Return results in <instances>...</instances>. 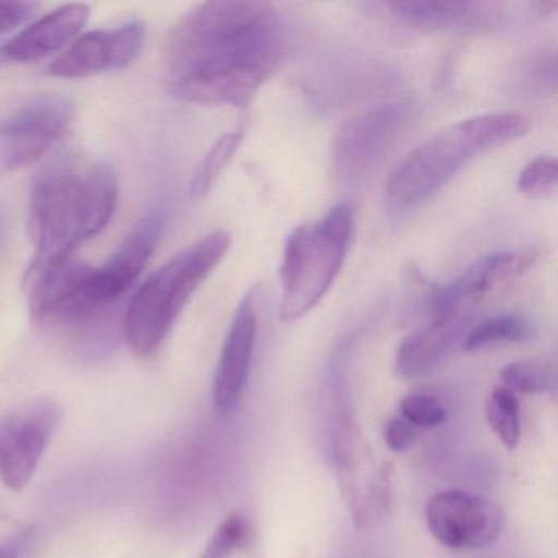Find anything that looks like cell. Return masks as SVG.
Listing matches in <instances>:
<instances>
[{"label": "cell", "instance_id": "obj_1", "mask_svg": "<svg viewBox=\"0 0 558 558\" xmlns=\"http://www.w3.org/2000/svg\"><path fill=\"white\" fill-rule=\"evenodd\" d=\"M286 40L279 12L267 2H205L166 40L171 94L184 102L246 107L276 73Z\"/></svg>", "mask_w": 558, "mask_h": 558}, {"label": "cell", "instance_id": "obj_2", "mask_svg": "<svg viewBox=\"0 0 558 558\" xmlns=\"http://www.w3.org/2000/svg\"><path fill=\"white\" fill-rule=\"evenodd\" d=\"M119 204V179L107 162L80 166L54 159L35 175L31 191V266L71 259L84 241L102 233Z\"/></svg>", "mask_w": 558, "mask_h": 558}, {"label": "cell", "instance_id": "obj_3", "mask_svg": "<svg viewBox=\"0 0 558 558\" xmlns=\"http://www.w3.org/2000/svg\"><path fill=\"white\" fill-rule=\"evenodd\" d=\"M527 133V120L515 112L483 113L439 130L391 172L385 189L387 207L393 214L421 207L473 159Z\"/></svg>", "mask_w": 558, "mask_h": 558}, {"label": "cell", "instance_id": "obj_4", "mask_svg": "<svg viewBox=\"0 0 558 558\" xmlns=\"http://www.w3.org/2000/svg\"><path fill=\"white\" fill-rule=\"evenodd\" d=\"M230 243L227 231L205 234L136 289L122 322L123 338L136 357L148 359L159 351L189 300L227 256Z\"/></svg>", "mask_w": 558, "mask_h": 558}, {"label": "cell", "instance_id": "obj_5", "mask_svg": "<svg viewBox=\"0 0 558 558\" xmlns=\"http://www.w3.org/2000/svg\"><path fill=\"white\" fill-rule=\"evenodd\" d=\"M354 230L351 205L339 204L318 221L300 225L287 238L280 267V319L308 315L335 283Z\"/></svg>", "mask_w": 558, "mask_h": 558}, {"label": "cell", "instance_id": "obj_6", "mask_svg": "<svg viewBox=\"0 0 558 558\" xmlns=\"http://www.w3.org/2000/svg\"><path fill=\"white\" fill-rule=\"evenodd\" d=\"M332 462L355 527L371 529L387 519L393 502L391 466L374 452L352 414H342L335 427Z\"/></svg>", "mask_w": 558, "mask_h": 558}, {"label": "cell", "instance_id": "obj_7", "mask_svg": "<svg viewBox=\"0 0 558 558\" xmlns=\"http://www.w3.org/2000/svg\"><path fill=\"white\" fill-rule=\"evenodd\" d=\"M63 414L58 401L40 398L21 404L0 420V482L5 488H27Z\"/></svg>", "mask_w": 558, "mask_h": 558}, {"label": "cell", "instance_id": "obj_8", "mask_svg": "<svg viewBox=\"0 0 558 558\" xmlns=\"http://www.w3.org/2000/svg\"><path fill=\"white\" fill-rule=\"evenodd\" d=\"M410 122V106L385 104L344 123L332 143V169L339 181L359 182L384 161Z\"/></svg>", "mask_w": 558, "mask_h": 558}, {"label": "cell", "instance_id": "obj_9", "mask_svg": "<svg viewBox=\"0 0 558 558\" xmlns=\"http://www.w3.org/2000/svg\"><path fill=\"white\" fill-rule=\"evenodd\" d=\"M74 122V104L45 94L0 123V172L19 171L44 158Z\"/></svg>", "mask_w": 558, "mask_h": 558}, {"label": "cell", "instance_id": "obj_10", "mask_svg": "<svg viewBox=\"0 0 558 558\" xmlns=\"http://www.w3.org/2000/svg\"><path fill=\"white\" fill-rule=\"evenodd\" d=\"M426 522L439 544L453 550H470L492 545L501 535L505 515L483 496L447 489L430 496Z\"/></svg>", "mask_w": 558, "mask_h": 558}, {"label": "cell", "instance_id": "obj_11", "mask_svg": "<svg viewBox=\"0 0 558 558\" xmlns=\"http://www.w3.org/2000/svg\"><path fill=\"white\" fill-rule=\"evenodd\" d=\"M145 25L138 21L87 32L51 63L50 73L77 80L123 70L135 63L145 47Z\"/></svg>", "mask_w": 558, "mask_h": 558}, {"label": "cell", "instance_id": "obj_12", "mask_svg": "<svg viewBox=\"0 0 558 558\" xmlns=\"http://www.w3.org/2000/svg\"><path fill=\"white\" fill-rule=\"evenodd\" d=\"M257 336L256 295L250 290L231 319L211 385V404L217 416H230L243 400L253 365Z\"/></svg>", "mask_w": 558, "mask_h": 558}, {"label": "cell", "instance_id": "obj_13", "mask_svg": "<svg viewBox=\"0 0 558 558\" xmlns=\"http://www.w3.org/2000/svg\"><path fill=\"white\" fill-rule=\"evenodd\" d=\"M532 260V251H499L476 260L452 282L436 287L430 292V323L462 316L470 303H475L493 287L527 269Z\"/></svg>", "mask_w": 558, "mask_h": 558}, {"label": "cell", "instance_id": "obj_14", "mask_svg": "<svg viewBox=\"0 0 558 558\" xmlns=\"http://www.w3.org/2000/svg\"><path fill=\"white\" fill-rule=\"evenodd\" d=\"M89 21V8L84 4L61 5L57 11L32 22L0 48V58L12 63H34L70 47Z\"/></svg>", "mask_w": 558, "mask_h": 558}, {"label": "cell", "instance_id": "obj_15", "mask_svg": "<svg viewBox=\"0 0 558 558\" xmlns=\"http://www.w3.org/2000/svg\"><path fill=\"white\" fill-rule=\"evenodd\" d=\"M466 315L430 323L408 335L395 354V372L403 378H421L439 367L457 342L466 335Z\"/></svg>", "mask_w": 558, "mask_h": 558}, {"label": "cell", "instance_id": "obj_16", "mask_svg": "<svg viewBox=\"0 0 558 558\" xmlns=\"http://www.w3.org/2000/svg\"><path fill=\"white\" fill-rule=\"evenodd\" d=\"M391 17L400 24L423 32L449 31L473 24L480 17L482 5L475 2H433V0H411V2H388L384 4Z\"/></svg>", "mask_w": 558, "mask_h": 558}, {"label": "cell", "instance_id": "obj_17", "mask_svg": "<svg viewBox=\"0 0 558 558\" xmlns=\"http://www.w3.org/2000/svg\"><path fill=\"white\" fill-rule=\"evenodd\" d=\"M534 336V326L525 316L515 313L492 316L473 326L462 341L466 352L480 351L492 345L524 342Z\"/></svg>", "mask_w": 558, "mask_h": 558}, {"label": "cell", "instance_id": "obj_18", "mask_svg": "<svg viewBox=\"0 0 558 558\" xmlns=\"http://www.w3.org/2000/svg\"><path fill=\"white\" fill-rule=\"evenodd\" d=\"M486 421L506 449L518 447L521 439L518 395L505 387L496 388L486 403Z\"/></svg>", "mask_w": 558, "mask_h": 558}, {"label": "cell", "instance_id": "obj_19", "mask_svg": "<svg viewBox=\"0 0 558 558\" xmlns=\"http://www.w3.org/2000/svg\"><path fill=\"white\" fill-rule=\"evenodd\" d=\"M502 387L512 393L545 395L555 390V368L547 362L518 361L506 365L501 374Z\"/></svg>", "mask_w": 558, "mask_h": 558}, {"label": "cell", "instance_id": "obj_20", "mask_svg": "<svg viewBox=\"0 0 558 558\" xmlns=\"http://www.w3.org/2000/svg\"><path fill=\"white\" fill-rule=\"evenodd\" d=\"M241 140H243V133L241 132L227 133L208 149L207 155L204 156L201 165L195 169L194 178H192L191 194L194 197H204L214 187L221 172L236 155Z\"/></svg>", "mask_w": 558, "mask_h": 558}, {"label": "cell", "instance_id": "obj_21", "mask_svg": "<svg viewBox=\"0 0 558 558\" xmlns=\"http://www.w3.org/2000/svg\"><path fill=\"white\" fill-rule=\"evenodd\" d=\"M558 168L554 156H538L527 162L518 179L521 194L531 198L548 197L557 191Z\"/></svg>", "mask_w": 558, "mask_h": 558}, {"label": "cell", "instance_id": "obj_22", "mask_svg": "<svg viewBox=\"0 0 558 558\" xmlns=\"http://www.w3.org/2000/svg\"><path fill=\"white\" fill-rule=\"evenodd\" d=\"M250 535L247 521L241 512L234 511L215 529L201 558H230L233 551L244 547Z\"/></svg>", "mask_w": 558, "mask_h": 558}, {"label": "cell", "instance_id": "obj_23", "mask_svg": "<svg viewBox=\"0 0 558 558\" xmlns=\"http://www.w3.org/2000/svg\"><path fill=\"white\" fill-rule=\"evenodd\" d=\"M400 417L411 426L437 427L446 423L447 410L436 397L426 393L407 395L400 401Z\"/></svg>", "mask_w": 558, "mask_h": 558}, {"label": "cell", "instance_id": "obj_24", "mask_svg": "<svg viewBox=\"0 0 558 558\" xmlns=\"http://www.w3.org/2000/svg\"><path fill=\"white\" fill-rule=\"evenodd\" d=\"M38 9V2H0V37L31 22Z\"/></svg>", "mask_w": 558, "mask_h": 558}, {"label": "cell", "instance_id": "obj_25", "mask_svg": "<svg viewBox=\"0 0 558 558\" xmlns=\"http://www.w3.org/2000/svg\"><path fill=\"white\" fill-rule=\"evenodd\" d=\"M416 427L411 426L403 417H391L384 427V439L388 449L393 452H407L416 442Z\"/></svg>", "mask_w": 558, "mask_h": 558}, {"label": "cell", "instance_id": "obj_26", "mask_svg": "<svg viewBox=\"0 0 558 558\" xmlns=\"http://www.w3.org/2000/svg\"><path fill=\"white\" fill-rule=\"evenodd\" d=\"M532 9H535L541 15H554L558 9V2L557 0H541V2L532 4Z\"/></svg>", "mask_w": 558, "mask_h": 558}, {"label": "cell", "instance_id": "obj_27", "mask_svg": "<svg viewBox=\"0 0 558 558\" xmlns=\"http://www.w3.org/2000/svg\"><path fill=\"white\" fill-rule=\"evenodd\" d=\"M0 558H17V550L12 547L0 548Z\"/></svg>", "mask_w": 558, "mask_h": 558}, {"label": "cell", "instance_id": "obj_28", "mask_svg": "<svg viewBox=\"0 0 558 558\" xmlns=\"http://www.w3.org/2000/svg\"><path fill=\"white\" fill-rule=\"evenodd\" d=\"M2 233H4V220H2V214H0V240H2Z\"/></svg>", "mask_w": 558, "mask_h": 558}]
</instances>
